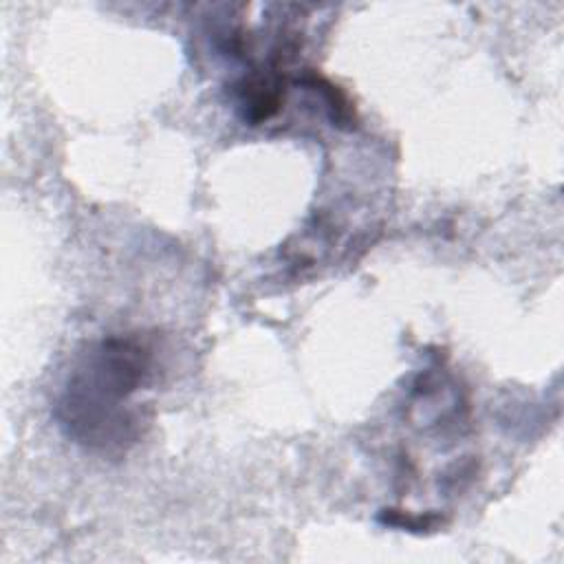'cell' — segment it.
Segmentation results:
<instances>
[{
	"mask_svg": "<svg viewBox=\"0 0 564 564\" xmlns=\"http://www.w3.org/2000/svg\"><path fill=\"white\" fill-rule=\"evenodd\" d=\"M150 348L137 337H108L90 346L68 375L57 416L68 436L93 449H126L141 436L132 397L148 383Z\"/></svg>",
	"mask_w": 564,
	"mask_h": 564,
	"instance_id": "cell-1",
	"label": "cell"
}]
</instances>
